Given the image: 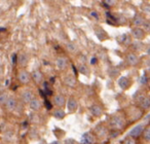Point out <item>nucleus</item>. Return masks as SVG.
I'll list each match as a JSON object with an SVG mask.
<instances>
[{
	"mask_svg": "<svg viewBox=\"0 0 150 144\" xmlns=\"http://www.w3.org/2000/svg\"><path fill=\"white\" fill-rule=\"evenodd\" d=\"M125 118L118 114H113L109 119V126L111 127V129L117 130V131L119 129H122L123 126H125Z\"/></svg>",
	"mask_w": 150,
	"mask_h": 144,
	"instance_id": "f257e3e1",
	"label": "nucleus"
},
{
	"mask_svg": "<svg viewBox=\"0 0 150 144\" xmlns=\"http://www.w3.org/2000/svg\"><path fill=\"white\" fill-rule=\"evenodd\" d=\"M96 143V138L90 132H86L80 138V144H95Z\"/></svg>",
	"mask_w": 150,
	"mask_h": 144,
	"instance_id": "f03ea898",
	"label": "nucleus"
},
{
	"mask_svg": "<svg viewBox=\"0 0 150 144\" xmlns=\"http://www.w3.org/2000/svg\"><path fill=\"white\" fill-rule=\"evenodd\" d=\"M144 131V126L143 125H138L136 126V127H134L133 129L129 131V137L133 138V139H136V138L140 137V136L142 135V133H143Z\"/></svg>",
	"mask_w": 150,
	"mask_h": 144,
	"instance_id": "7ed1b4c3",
	"label": "nucleus"
},
{
	"mask_svg": "<svg viewBox=\"0 0 150 144\" xmlns=\"http://www.w3.org/2000/svg\"><path fill=\"white\" fill-rule=\"evenodd\" d=\"M125 60H127V63L131 66H137L138 64L140 63V59L139 57L137 56L134 52H129L125 57Z\"/></svg>",
	"mask_w": 150,
	"mask_h": 144,
	"instance_id": "20e7f679",
	"label": "nucleus"
},
{
	"mask_svg": "<svg viewBox=\"0 0 150 144\" xmlns=\"http://www.w3.org/2000/svg\"><path fill=\"white\" fill-rule=\"evenodd\" d=\"M67 109H68L69 112H75L76 109L78 107V103H77V100L75 98H69L68 101H67Z\"/></svg>",
	"mask_w": 150,
	"mask_h": 144,
	"instance_id": "39448f33",
	"label": "nucleus"
},
{
	"mask_svg": "<svg viewBox=\"0 0 150 144\" xmlns=\"http://www.w3.org/2000/svg\"><path fill=\"white\" fill-rule=\"evenodd\" d=\"M131 35H132V37L135 38V39L141 40V39H143V38L145 37V32H144L141 28L137 27V28H134V29H132Z\"/></svg>",
	"mask_w": 150,
	"mask_h": 144,
	"instance_id": "423d86ee",
	"label": "nucleus"
},
{
	"mask_svg": "<svg viewBox=\"0 0 150 144\" xmlns=\"http://www.w3.org/2000/svg\"><path fill=\"white\" fill-rule=\"evenodd\" d=\"M18 79L22 84H28L30 82V79H31V76L26 70H21L19 72V74H18Z\"/></svg>",
	"mask_w": 150,
	"mask_h": 144,
	"instance_id": "0eeeda50",
	"label": "nucleus"
},
{
	"mask_svg": "<svg viewBox=\"0 0 150 144\" xmlns=\"http://www.w3.org/2000/svg\"><path fill=\"white\" fill-rule=\"evenodd\" d=\"M118 86L120 89L122 90H127V89L129 88L131 86V79H129L127 76H121L118 79Z\"/></svg>",
	"mask_w": 150,
	"mask_h": 144,
	"instance_id": "6e6552de",
	"label": "nucleus"
},
{
	"mask_svg": "<svg viewBox=\"0 0 150 144\" xmlns=\"http://www.w3.org/2000/svg\"><path fill=\"white\" fill-rule=\"evenodd\" d=\"M94 133H95V136H97V137L104 138V137H106L107 134H108V130H107L104 126H98V127L95 129Z\"/></svg>",
	"mask_w": 150,
	"mask_h": 144,
	"instance_id": "1a4fd4ad",
	"label": "nucleus"
},
{
	"mask_svg": "<svg viewBox=\"0 0 150 144\" xmlns=\"http://www.w3.org/2000/svg\"><path fill=\"white\" fill-rule=\"evenodd\" d=\"M18 106V101L16 98H13V97H9L8 99H7L6 103H5V107H6L7 110L9 111H13L16 108H17Z\"/></svg>",
	"mask_w": 150,
	"mask_h": 144,
	"instance_id": "9d476101",
	"label": "nucleus"
},
{
	"mask_svg": "<svg viewBox=\"0 0 150 144\" xmlns=\"http://www.w3.org/2000/svg\"><path fill=\"white\" fill-rule=\"evenodd\" d=\"M54 104L59 108H62L66 104V99L63 95H56L54 96Z\"/></svg>",
	"mask_w": 150,
	"mask_h": 144,
	"instance_id": "9b49d317",
	"label": "nucleus"
},
{
	"mask_svg": "<svg viewBox=\"0 0 150 144\" xmlns=\"http://www.w3.org/2000/svg\"><path fill=\"white\" fill-rule=\"evenodd\" d=\"M56 65L59 70H64V69H66L67 65H68V61H67V59L65 57H58L56 61Z\"/></svg>",
	"mask_w": 150,
	"mask_h": 144,
	"instance_id": "f8f14e48",
	"label": "nucleus"
},
{
	"mask_svg": "<svg viewBox=\"0 0 150 144\" xmlns=\"http://www.w3.org/2000/svg\"><path fill=\"white\" fill-rule=\"evenodd\" d=\"M90 112L92 113V115H94V116H96V117L101 116L103 113V108L100 105L94 104L90 107Z\"/></svg>",
	"mask_w": 150,
	"mask_h": 144,
	"instance_id": "ddd939ff",
	"label": "nucleus"
},
{
	"mask_svg": "<svg viewBox=\"0 0 150 144\" xmlns=\"http://www.w3.org/2000/svg\"><path fill=\"white\" fill-rule=\"evenodd\" d=\"M139 105L141 109L147 110L150 108V98L149 97H141L139 100Z\"/></svg>",
	"mask_w": 150,
	"mask_h": 144,
	"instance_id": "4468645a",
	"label": "nucleus"
},
{
	"mask_svg": "<svg viewBox=\"0 0 150 144\" xmlns=\"http://www.w3.org/2000/svg\"><path fill=\"white\" fill-rule=\"evenodd\" d=\"M33 99H34V96L31 91H24V92L22 93V100L25 103H30Z\"/></svg>",
	"mask_w": 150,
	"mask_h": 144,
	"instance_id": "2eb2a0df",
	"label": "nucleus"
},
{
	"mask_svg": "<svg viewBox=\"0 0 150 144\" xmlns=\"http://www.w3.org/2000/svg\"><path fill=\"white\" fill-rule=\"evenodd\" d=\"M146 22V20L144 19V17L142 15H140V13H137V15L134 17L133 19V23L135 26H138V27H140V26H143L144 23Z\"/></svg>",
	"mask_w": 150,
	"mask_h": 144,
	"instance_id": "dca6fc26",
	"label": "nucleus"
},
{
	"mask_svg": "<svg viewBox=\"0 0 150 144\" xmlns=\"http://www.w3.org/2000/svg\"><path fill=\"white\" fill-rule=\"evenodd\" d=\"M31 77H32V79L36 82V84H40V82H42V79H43V75H42V73L39 70L33 71V72H32Z\"/></svg>",
	"mask_w": 150,
	"mask_h": 144,
	"instance_id": "f3484780",
	"label": "nucleus"
},
{
	"mask_svg": "<svg viewBox=\"0 0 150 144\" xmlns=\"http://www.w3.org/2000/svg\"><path fill=\"white\" fill-rule=\"evenodd\" d=\"M29 105H30V108L34 111H37L41 108V102H40V100L37 98H34L33 100L29 103Z\"/></svg>",
	"mask_w": 150,
	"mask_h": 144,
	"instance_id": "a211bd4d",
	"label": "nucleus"
},
{
	"mask_svg": "<svg viewBox=\"0 0 150 144\" xmlns=\"http://www.w3.org/2000/svg\"><path fill=\"white\" fill-rule=\"evenodd\" d=\"M52 115H54V118H57V119H63L66 116V112H65L62 108H58L52 112Z\"/></svg>",
	"mask_w": 150,
	"mask_h": 144,
	"instance_id": "6ab92c4d",
	"label": "nucleus"
},
{
	"mask_svg": "<svg viewBox=\"0 0 150 144\" xmlns=\"http://www.w3.org/2000/svg\"><path fill=\"white\" fill-rule=\"evenodd\" d=\"M96 35L98 36V38L100 40H105L108 38V35H107V33L104 31V30L102 29V28H99V29H96Z\"/></svg>",
	"mask_w": 150,
	"mask_h": 144,
	"instance_id": "aec40b11",
	"label": "nucleus"
},
{
	"mask_svg": "<svg viewBox=\"0 0 150 144\" xmlns=\"http://www.w3.org/2000/svg\"><path fill=\"white\" fill-rule=\"evenodd\" d=\"M65 84H67V86L69 87H74L75 84H76V79H75V77L73 75H71V74H69V75H67L66 77H65Z\"/></svg>",
	"mask_w": 150,
	"mask_h": 144,
	"instance_id": "412c9836",
	"label": "nucleus"
},
{
	"mask_svg": "<svg viewBox=\"0 0 150 144\" xmlns=\"http://www.w3.org/2000/svg\"><path fill=\"white\" fill-rule=\"evenodd\" d=\"M18 61L21 66H26L28 64V56L26 54H21L18 58Z\"/></svg>",
	"mask_w": 150,
	"mask_h": 144,
	"instance_id": "4be33fe9",
	"label": "nucleus"
},
{
	"mask_svg": "<svg viewBox=\"0 0 150 144\" xmlns=\"http://www.w3.org/2000/svg\"><path fill=\"white\" fill-rule=\"evenodd\" d=\"M120 42L123 44V45H129L131 44L132 39H131V36H129L127 34H123V35L120 36Z\"/></svg>",
	"mask_w": 150,
	"mask_h": 144,
	"instance_id": "5701e85b",
	"label": "nucleus"
},
{
	"mask_svg": "<svg viewBox=\"0 0 150 144\" xmlns=\"http://www.w3.org/2000/svg\"><path fill=\"white\" fill-rule=\"evenodd\" d=\"M142 134H143L144 140H145V141H147V142H150V127L145 128Z\"/></svg>",
	"mask_w": 150,
	"mask_h": 144,
	"instance_id": "b1692460",
	"label": "nucleus"
},
{
	"mask_svg": "<svg viewBox=\"0 0 150 144\" xmlns=\"http://www.w3.org/2000/svg\"><path fill=\"white\" fill-rule=\"evenodd\" d=\"M79 72L81 74H83V75H88V74H90V69H88V67L86 66V65H80Z\"/></svg>",
	"mask_w": 150,
	"mask_h": 144,
	"instance_id": "393cba45",
	"label": "nucleus"
},
{
	"mask_svg": "<svg viewBox=\"0 0 150 144\" xmlns=\"http://www.w3.org/2000/svg\"><path fill=\"white\" fill-rule=\"evenodd\" d=\"M9 97L7 96V94H0V105H3L4 104L5 105V103H6V101H7V99H8Z\"/></svg>",
	"mask_w": 150,
	"mask_h": 144,
	"instance_id": "a878e982",
	"label": "nucleus"
},
{
	"mask_svg": "<svg viewBox=\"0 0 150 144\" xmlns=\"http://www.w3.org/2000/svg\"><path fill=\"white\" fill-rule=\"evenodd\" d=\"M142 27H143L142 30H143L144 32H150V21H146Z\"/></svg>",
	"mask_w": 150,
	"mask_h": 144,
	"instance_id": "bb28decb",
	"label": "nucleus"
},
{
	"mask_svg": "<svg viewBox=\"0 0 150 144\" xmlns=\"http://www.w3.org/2000/svg\"><path fill=\"white\" fill-rule=\"evenodd\" d=\"M122 144H136V141H135V139H133V138L127 137L123 140Z\"/></svg>",
	"mask_w": 150,
	"mask_h": 144,
	"instance_id": "cd10ccee",
	"label": "nucleus"
},
{
	"mask_svg": "<svg viewBox=\"0 0 150 144\" xmlns=\"http://www.w3.org/2000/svg\"><path fill=\"white\" fill-rule=\"evenodd\" d=\"M67 50H68L69 52H74L75 50H76V46L70 42V43H67Z\"/></svg>",
	"mask_w": 150,
	"mask_h": 144,
	"instance_id": "c85d7f7f",
	"label": "nucleus"
},
{
	"mask_svg": "<svg viewBox=\"0 0 150 144\" xmlns=\"http://www.w3.org/2000/svg\"><path fill=\"white\" fill-rule=\"evenodd\" d=\"M117 136H119V131H117V130H111L110 137L111 138H116Z\"/></svg>",
	"mask_w": 150,
	"mask_h": 144,
	"instance_id": "c756f323",
	"label": "nucleus"
},
{
	"mask_svg": "<svg viewBox=\"0 0 150 144\" xmlns=\"http://www.w3.org/2000/svg\"><path fill=\"white\" fill-rule=\"evenodd\" d=\"M140 84H143V86L147 84V76H146V74H143V75L141 76V78H140Z\"/></svg>",
	"mask_w": 150,
	"mask_h": 144,
	"instance_id": "7c9ffc66",
	"label": "nucleus"
},
{
	"mask_svg": "<svg viewBox=\"0 0 150 144\" xmlns=\"http://www.w3.org/2000/svg\"><path fill=\"white\" fill-rule=\"evenodd\" d=\"M142 9H143L144 13H150V4H144L143 6H142Z\"/></svg>",
	"mask_w": 150,
	"mask_h": 144,
	"instance_id": "2f4dec72",
	"label": "nucleus"
},
{
	"mask_svg": "<svg viewBox=\"0 0 150 144\" xmlns=\"http://www.w3.org/2000/svg\"><path fill=\"white\" fill-rule=\"evenodd\" d=\"M63 144H77V143H76V141L73 139H66Z\"/></svg>",
	"mask_w": 150,
	"mask_h": 144,
	"instance_id": "473e14b6",
	"label": "nucleus"
},
{
	"mask_svg": "<svg viewBox=\"0 0 150 144\" xmlns=\"http://www.w3.org/2000/svg\"><path fill=\"white\" fill-rule=\"evenodd\" d=\"M103 3L105 5H107V6H113L115 4V1H104Z\"/></svg>",
	"mask_w": 150,
	"mask_h": 144,
	"instance_id": "72a5a7b5",
	"label": "nucleus"
},
{
	"mask_svg": "<svg viewBox=\"0 0 150 144\" xmlns=\"http://www.w3.org/2000/svg\"><path fill=\"white\" fill-rule=\"evenodd\" d=\"M91 63H92V64H96V63H97V58H92Z\"/></svg>",
	"mask_w": 150,
	"mask_h": 144,
	"instance_id": "f704fd0d",
	"label": "nucleus"
},
{
	"mask_svg": "<svg viewBox=\"0 0 150 144\" xmlns=\"http://www.w3.org/2000/svg\"><path fill=\"white\" fill-rule=\"evenodd\" d=\"M92 16H93V17L96 18V19H99V17H98V15H97L96 11H94V13H92Z\"/></svg>",
	"mask_w": 150,
	"mask_h": 144,
	"instance_id": "c9c22d12",
	"label": "nucleus"
},
{
	"mask_svg": "<svg viewBox=\"0 0 150 144\" xmlns=\"http://www.w3.org/2000/svg\"><path fill=\"white\" fill-rule=\"evenodd\" d=\"M50 144H63L62 142L61 141H58V140H57V141H54V142H52V143Z\"/></svg>",
	"mask_w": 150,
	"mask_h": 144,
	"instance_id": "e433bc0d",
	"label": "nucleus"
},
{
	"mask_svg": "<svg viewBox=\"0 0 150 144\" xmlns=\"http://www.w3.org/2000/svg\"><path fill=\"white\" fill-rule=\"evenodd\" d=\"M13 64H15V63H16V60H17V56H16V55H13Z\"/></svg>",
	"mask_w": 150,
	"mask_h": 144,
	"instance_id": "4c0bfd02",
	"label": "nucleus"
},
{
	"mask_svg": "<svg viewBox=\"0 0 150 144\" xmlns=\"http://www.w3.org/2000/svg\"><path fill=\"white\" fill-rule=\"evenodd\" d=\"M147 55H148V56L150 57V45H149V48H147Z\"/></svg>",
	"mask_w": 150,
	"mask_h": 144,
	"instance_id": "58836bf2",
	"label": "nucleus"
},
{
	"mask_svg": "<svg viewBox=\"0 0 150 144\" xmlns=\"http://www.w3.org/2000/svg\"><path fill=\"white\" fill-rule=\"evenodd\" d=\"M45 104H46V106H47V108H50V103H48V101H45Z\"/></svg>",
	"mask_w": 150,
	"mask_h": 144,
	"instance_id": "ea45409f",
	"label": "nucleus"
},
{
	"mask_svg": "<svg viewBox=\"0 0 150 144\" xmlns=\"http://www.w3.org/2000/svg\"><path fill=\"white\" fill-rule=\"evenodd\" d=\"M147 69H148V70H149V71H150V62H149V63H148V66H147Z\"/></svg>",
	"mask_w": 150,
	"mask_h": 144,
	"instance_id": "a19ab883",
	"label": "nucleus"
}]
</instances>
